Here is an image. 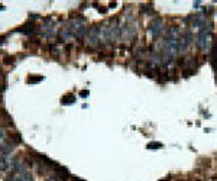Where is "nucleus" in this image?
<instances>
[{"mask_svg":"<svg viewBox=\"0 0 217 181\" xmlns=\"http://www.w3.org/2000/svg\"><path fill=\"white\" fill-rule=\"evenodd\" d=\"M211 28H213V25L209 23L204 28H201L198 30V34H197L196 44L201 51H207L210 48V45H211Z\"/></svg>","mask_w":217,"mask_h":181,"instance_id":"obj_1","label":"nucleus"},{"mask_svg":"<svg viewBox=\"0 0 217 181\" xmlns=\"http://www.w3.org/2000/svg\"><path fill=\"white\" fill-rule=\"evenodd\" d=\"M100 32H101V25H93L88 28V32L85 35V44L88 46H97L100 44Z\"/></svg>","mask_w":217,"mask_h":181,"instance_id":"obj_2","label":"nucleus"},{"mask_svg":"<svg viewBox=\"0 0 217 181\" xmlns=\"http://www.w3.org/2000/svg\"><path fill=\"white\" fill-rule=\"evenodd\" d=\"M164 32V21L161 17H155L148 26V34L152 36V39H156Z\"/></svg>","mask_w":217,"mask_h":181,"instance_id":"obj_3","label":"nucleus"},{"mask_svg":"<svg viewBox=\"0 0 217 181\" xmlns=\"http://www.w3.org/2000/svg\"><path fill=\"white\" fill-rule=\"evenodd\" d=\"M138 35V28L135 23L129 22V23H125L122 26V32H120V38L126 39V41H130V39H135Z\"/></svg>","mask_w":217,"mask_h":181,"instance_id":"obj_4","label":"nucleus"},{"mask_svg":"<svg viewBox=\"0 0 217 181\" xmlns=\"http://www.w3.org/2000/svg\"><path fill=\"white\" fill-rule=\"evenodd\" d=\"M70 177H71V175H70V173H68L67 168L58 167V168L54 169V177H52V180L54 181H68Z\"/></svg>","mask_w":217,"mask_h":181,"instance_id":"obj_5","label":"nucleus"},{"mask_svg":"<svg viewBox=\"0 0 217 181\" xmlns=\"http://www.w3.org/2000/svg\"><path fill=\"white\" fill-rule=\"evenodd\" d=\"M190 45H191V44L188 42L187 39H185L182 35H181L180 38H178V54H180V55L185 54V52H187V49L190 48Z\"/></svg>","mask_w":217,"mask_h":181,"instance_id":"obj_6","label":"nucleus"},{"mask_svg":"<svg viewBox=\"0 0 217 181\" xmlns=\"http://www.w3.org/2000/svg\"><path fill=\"white\" fill-rule=\"evenodd\" d=\"M59 38L62 39V41H71L72 38H74V32H72L68 26H65V28H62V29L59 30Z\"/></svg>","mask_w":217,"mask_h":181,"instance_id":"obj_7","label":"nucleus"},{"mask_svg":"<svg viewBox=\"0 0 217 181\" xmlns=\"http://www.w3.org/2000/svg\"><path fill=\"white\" fill-rule=\"evenodd\" d=\"M146 54H148V48H146V46H138V48L135 49L133 57L135 58H138V59H141V58H145Z\"/></svg>","mask_w":217,"mask_h":181,"instance_id":"obj_8","label":"nucleus"},{"mask_svg":"<svg viewBox=\"0 0 217 181\" xmlns=\"http://www.w3.org/2000/svg\"><path fill=\"white\" fill-rule=\"evenodd\" d=\"M211 63L213 65H217V39H214L211 45Z\"/></svg>","mask_w":217,"mask_h":181,"instance_id":"obj_9","label":"nucleus"},{"mask_svg":"<svg viewBox=\"0 0 217 181\" xmlns=\"http://www.w3.org/2000/svg\"><path fill=\"white\" fill-rule=\"evenodd\" d=\"M75 101V99H74V96L72 94H68V96H64V99H62V104H71V103H74Z\"/></svg>","mask_w":217,"mask_h":181,"instance_id":"obj_10","label":"nucleus"},{"mask_svg":"<svg viewBox=\"0 0 217 181\" xmlns=\"http://www.w3.org/2000/svg\"><path fill=\"white\" fill-rule=\"evenodd\" d=\"M148 149H159V148H162V143L161 142H149L146 145Z\"/></svg>","mask_w":217,"mask_h":181,"instance_id":"obj_11","label":"nucleus"},{"mask_svg":"<svg viewBox=\"0 0 217 181\" xmlns=\"http://www.w3.org/2000/svg\"><path fill=\"white\" fill-rule=\"evenodd\" d=\"M42 77H38V78H29V83H38V81H41Z\"/></svg>","mask_w":217,"mask_h":181,"instance_id":"obj_12","label":"nucleus"},{"mask_svg":"<svg viewBox=\"0 0 217 181\" xmlns=\"http://www.w3.org/2000/svg\"><path fill=\"white\" fill-rule=\"evenodd\" d=\"M87 94H88V91H81V96H83V97H85Z\"/></svg>","mask_w":217,"mask_h":181,"instance_id":"obj_13","label":"nucleus"}]
</instances>
